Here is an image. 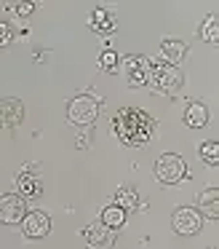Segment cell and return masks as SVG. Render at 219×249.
<instances>
[{
    "mask_svg": "<svg viewBox=\"0 0 219 249\" xmlns=\"http://www.w3.org/2000/svg\"><path fill=\"white\" fill-rule=\"evenodd\" d=\"M150 131H152V118L136 107H123L115 115V134L123 140V145L139 147L147 142Z\"/></svg>",
    "mask_w": 219,
    "mask_h": 249,
    "instance_id": "obj_1",
    "label": "cell"
},
{
    "mask_svg": "<svg viewBox=\"0 0 219 249\" xmlns=\"http://www.w3.org/2000/svg\"><path fill=\"white\" fill-rule=\"evenodd\" d=\"M96 115H99V102H96L94 97H88V94L75 97L72 102H69V107H67V118H69V124H75V126L94 124Z\"/></svg>",
    "mask_w": 219,
    "mask_h": 249,
    "instance_id": "obj_2",
    "label": "cell"
},
{
    "mask_svg": "<svg viewBox=\"0 0 219 249\" xmlns=\"http://www.w3.org/2000/svg\"><path fill=\"white\" fill-rule=\"evenodd\" d=\"M185 174H187L185 161H182L179 156H174V153H166V156H160L158 161H155V177H158L163 185L182 182Z\"/></svg>",
    "mask_w": 219,
    "mask_h": 249,
    "instance_id": "obj_3",
    "label": "cell"
},
{
    "mask_svg": "<svg viewBox=\"0 0 219 249\" xmlns=\"http://www.w3.org/2000/svg\"><path fill=\"white\" fill-rule=\"evenodd\" d=\"M24 214H27V204L21 196H14V193L0 196V222L14 225V222H21Z\"/></svg>",
    "mask_w": 219,
    "mask_h": 249,
    "instance_id": "obj_4",
    "label": "cell"
},
{
    "mask_svg": "<svg viewBox=\"0 0 219 249\" xmlns=\"http://www.w3.org/2000/svg\"><path fill=\"white\" fill-rule=\"evenodd\" d=\"M48 231H51V220H48V214H43V212H27L24 217H21V233H24L27 238H46Z\"/></svg>",
    "mask_w": 219,
    "mask_h": 249,
    "instance_id": "obj_5",
    "label": "cell"
},
{
    "mask_svg": "<svg viewBox=\"0 0 219 249\" xmlns=\"http://www.w3.org/2000/svg\"><path fill=\"white\" fill-rule=\"evenodd\" d=\"M171 225H174V231L179 233V236H192V233H198V231H201V225H203L201 212L190 209V206H185V209H176Z\"/></svg>",
    "mask_w": 219,
    "mask_h": 249,
    "instance_id": "obj_6",
    "label": "cell"
},
{
    "mask_svg": "<svg viewBox=\"0 0 219 249\" xmlns=\"http://www.w3.org/2000/svg\"><path fill=\"white\" fill-rule=\"evenodd\" d=\"M123 70L131 78V86H142V83H147L150 75H152V67H150V62L144 59V56H126V59H123Z\"/></svg>",
    "mask_w": 219,
    "mask_h": 249,
    "instance_id": "obj_7",
    "label": "cell"
},
{
    "mask_svg": "<svg viewBox=\"0 0 219 249\" xmlns=\"http://www.w3.org/2000/svg\"><path fill=\"white\" fill-rule=\"evenodd\" d=\"M187 59V46L182 40H163L160 43V65H168V67H176Z\"/></svg>",
    "mask_w": 219,
    "mask_h": 249,
    "instance_id": "obj_8",
    "label": "cell"
},
{
    "mask_svg": "<svg viewBox=\"0 0 219 249\" xmlns=\"http://www.w3.org/2000/svg\"><path fill=\"white\" fill-rule=\"evenodd\" d=\"M155 81V86L163 89V91H174V89L182 86V75L176 67H168V65H158L152 70V75H150Z\"/></svg>",
    "mask_w": 219,
    "mask_h": 249,
    "instance_id": "obj_9",
    "label": "cell"
},
{
    "mask_svg": "<svg viewBox=\"0 0 219 249\" xmlns=\"http://www.w3.org/2000/svg\"><path fill=\"white\" fill-rule=\"evenodd\" d=\"M85 241H88V247L91 249H110L112 247V241H115V236H112V231L110 228H104V225H88L85 228Z\"/></svg>",
    "mask_w": 219,
    "mask_h": 249,
    "instance_id": "obj_10",
    "label": "cell"
},
{
    "mask_svg": "<svg viewBox=\"0 0 219 249\" xmlns=\"http://www.w3.org/2000/svg\"><path fill=\"white\" fill-rule=\"evenodd\" d=\"M0 121H5V124L16 126L24 121V105L19 102V99H3L0 102Z\"/></svg>",
    "mask_w": 219,
    "mask_h": 249,
    "instance_id": "obj_11",
    "label": "cell"
},
{
    "mask_svg": "<svg viewBox=\"0 0 219 249\" xmlns=\"http://www.w3.org/2000/svg\"><path fill=\"white\" fill-rule=\"evenodd\" d=\"M185 124L190 129H203L208 124V107L203 102H190L185 110Z\"/></svg>",
    "mask_w": 219,
    "mask_h": 249,
    "instance_id": "obj_12",
    "label": "cell"
},
{
    "mask_svg": "<svg viewBox=\"0 0 219 249\" xmlns=\"http://www.w3.org/2000/svg\"><path fill=\"white\" fill-rule=\"evenodd\" d=\"M198 206H201V209L206 212V217L217 220V217H219V188H208V190H203V193L198 196Z\"/></svg>",
    "mask_w": 219,
    "mask_h": 249,
    "instance_id": "obj_13",
    "label": "cell"
},
{
    "mask_svg": "<svg viewBox=\"0 0 219 249\" xmlns=\"http://www.w3.org/2000/svg\"><path fill=\"white\" fill-rule=\"evenodd\" d=\"M123 222H126V212L120 209V206H104L101 209V225L110 228V231H115V228H123Z\"/></svg>",
    "mask_w": 219,
    "mask_h": 249,
    "instance_id": "obj_14",
    "label": "cell"
},
{
    "mask_svg": "<svg viewBox=\"0 0 219 249\" xmlns=\"http://www.w3.org/2000/svg\"><path fill=\"white\" fill-rule=\"evenodd\" d=\"M16 188H19V196H37L40 193V179H37L35 174L24 172L16 179Z\"/></svg>",
    "mask_w": 219,
    "mask_h": 249,
    "instance_id": "obj_15",
    "label": "cell"
},
{
    "mask_svg": "<svg viewBox=\"0 0 219 249\" xmlns=\"http://www.w3.org/2000/svg\"><path fill=\"white\" fill-rule=\"evenodd\" d=\"M115 201H118V206H120L123 212L139 206V196H136V190H134V188H120V190H118V196H115Z\"/></svg>",
    "mask_w": 219,
    "mask_h": 249,
    "instance_id": "obj_16",
    "label": "cell"
},
{
    "mask_svg": "<svg viewBox=\"0 0 219 249\" xmlns=\"http://www.w3.org/2000/svg\"><path fill=\"white\" fill-rule=\"evenodd\" d=\"M91 27H94V30H104V33H110V30L115 27V22H112V17L104 11V8H96V11L91 14Z\"/></svg>",
    "mask_w": 219,
    "mask_h": 249,
    "instance_id": "obj_17",
    "label": "cell"
},
{
    "mask_svg": "<svg viewBox=\"0 0 219 249\" xmlns=\"http://www.w3.org/2000/svg\"><path fill=\"white\" fill-rule=\"evenodd\" d=\"M201 38L208 40V43H217L219 40V19L217 17H208L201 27Z\"/></svg>",
    "mask_w": 219,
    "mask_h": 249,
    "instance_id": "obj_18",
    "label": "cell"
},
{
    "mask_svg": "<svg viewBox=\"0 0 219 249\" xmlns=\"http://www.w3.org/2000/svg\"><path fill=\"white\" fill-rule=\"evenodd\" d=\"M198 153H201V158L208 163V166H217L219 163V145L217 142H203Z\"/></svg>",
    "mask_w": 219,
    "mask_h": 249,
    "instance_id": "obj_19",
    "label": "cell"
},
{
    "mask_svg": "<svg viewBox=\"0 0 219 249\" xmlns=\"http://www.w3.org/2000/svg\"><path fill=\"white\" fill-rule=\"evenodd\" d=\"M101 67H104V70H118V54L115 51H104V54H101Z\"/></svg>",
    "mask_w": 219,
    "mask_h": 249,
    "instance_id": "obj_20",
    "label": "cell"
},
{
    "mask_svg": "<svg viewBox=\"0 0 219 249\" xmlns=\"http://www.w3.org/2000/svg\"><path fill=\"white\" fill-rule=\"evenodd\" d=\"M11 38H14V33H11V27H8L5 22H0V46H5Z\"/></svg>",
    "mask_w": 219,
    "mask_h": 249,
    "instance_id": "obj_21",
    "label": "cell"
},
{
    "mask_svg": "<svg viewBox=\"0 0 219 249\" xmlns=\"http://www.w3.org/2000/svg\"><path fill=\"white\" fill-rule=\"evenodd\" d=\"M32 11H35V3H19V6H16V14H19V17H30Z\"/></svg>",
    "mask_w": 219,
    "mask_h": 249,
    "instance_id": "obj_22",
    "label": "cell"
}]
</instances>
